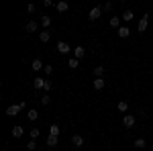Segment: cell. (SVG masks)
<instances>
[{
  "mask_svg": "<svg viewBox=\"0 0 153 151\" xmlns=\"http://www.w3.org/2000/svg\"><path fill=\"white\" fill-rule=\"evenodd\" d=\"M71 145H74V147H82L84 145V137L82 135H74V137H71Z\"/></svg>",
  "mask_w": 153,
  "mask_h": 151,
  "instance_id": "11",
  "label": "cell"
},
{
  "mask_svg": "<svg viewBox=\"0 0 153 151\" xmlns=\"http://www.w3.org/2000/svg\"><path fill=\"white\" fill-rule=\"evenodd\" d=\"M147 27H149V14H143V19L137 23V31H139V33H145Z\"/></svg>",
  "mask_w": 153,
  "mask_h": 151,
  "instance_id": "1",
  "label": "cell"
},
{
  "mask_svg": "<svg viewBox=\"0 0 153 151\" xmlns=\"http://www.w3.org/2000/svg\"><path fill=\"white\" fill-rule=\"evenodd\" d=\"M31 68H33V71L43 70V61H41V59H33V61H31Z\"/></svg>",
  "mask_w": 153,
  "mask_h": 151,
  "instance_id": "14",
  "label": "cell"
},
{
  "mask_svg": "<svg viewBox=\"0 0 153 151\" xmlns=\"http://www.w3.org/2000/svg\"><path fill=\"white\" fill-rule=\"evenodd\" d=\"M49 39H51V33H49V31H41V33H39V41H41V43H47Z\"/></svg>",
  "mask_w": 153,
  "mask_h": 151,
  "instance_id": "15",
  "label": "cell"
},
{
  "mask_svg": "<svg viewBox=\"0 0 153 151\" xmlns=\"http://www.w3.org/2000/svg\"><path fill=\"white\" fill-rule=\"evenodd\" d=\"M49 102H51V98H49L47 94H45V96H43V98H41V104H45V106H47Z\"/></svg>",
  "mask_w": 153,
  "mask_h": 151,
  "instance_id": "27",
  "label": "cell"
},
{
  "mask_svg": "<svg viewBox=\"0 0 153 151\" xmlns=\"http://www.w3.org/2000/svg\"><path fill=\"white\" fill-rule=\"evenodd\" d=\"M123 125H125L127 129H133V127H135V116L127 112V115L123 116Z\"/></svg>",
  "mask_w": 153,
  "mask_h": 151,
  "instance_id": "3",
  "label": "cell"
},
{
  "mask_svg": "<svg viewBox=\"0 0 153 151\" xmlns=\"http://www.w3.org/2000/svg\"><path fill=\"white\" fill-rule=\"evenodd\" d=\"M43 4L45 6H53V0H43Z\"/></svg>",
  "mask_w": 153,
  "mask_h": 151,
  "instance_id": "31",
  "label": "cell"
},
{
  "mask_svg": "<svg viewBox=\"0 0 153 151\" xmlns=\"http://www.w3.org/2000/svg\"><path fill=\"white\" fill-rule=\"evenodd\" d=\"M21 110H23V108H21L19 104H12V106H8V108H6V115H8V116H14V115H19Z\"/></svg>",
  "mask_w": 153,
  "mask_h": 151,
  "instance_id": "6",
  "label": "cell"
},
{
  "mask_svg": "<svg viewBox=\"0 0 153 151\" xmlns=\"http://www.w3.org/2000/svg\"><path fill=\"white\" fill-rule=\"evenodd\" d=\"M37 137H39V129H33L31 131V139H37Z\"/></svg>",
  "mask_w": 153,
  "mask_h": 151,
  "instance_id": "28",
  "label": "cell"
},
{
  "mask_svg": "<svg viewBox=\"0 0 153 151\" xmlns=\"http://www.w3.org/2000/svg\"><path fill=\"white\" fill-rule=\"evenodd\" d=\"M117 31H118V37H120V39H129L131 37V29L129 27H118Z\"/></svg>",
  "mask_w": 153,
  "mask_h": 151,
  "instance_id": "5",
  "label": "cell"
},
{
  "mask_svg": "<svg viewBox=\"0 0 153 151\" xmlns=\"http://www.w3.org/2000/svg\"><path fill=\"white\" fill-rule=\"evenodd\" d=\"M104 88V80L102 78H94V90H102Z\"/></svg>",
  "mask_w": 153,
  "mask_h": 151,
  "instance_id": "16",
  "label": "cell"
},
{
  "mask_svg": "<svg viewBox=\"0 0 153 151\" xmlns=\"http://www.w3.org/2000/svg\"><path fill=\"white\" fill-rule=\"evenodd\" d=\"M102 74H104V68H102V65H98V68L94 70V78H102Z\"/></svg>",
  "mask_w": 153,
  "mask_h": 151,
  "instance_id": "25",
  "label": "cell"
},
{
  "mask_svg": "<svg viewBox=\"0 0 153 151\" xmlns=\"http://www.w3.org/2000/svg\"><path fill=\"white\" fill-rule=\"evenodd\" d=\"M23 127H21V125H14V127H12V137H14V139H21V137H23Z\"/></svg>",
  "mask_w": 153,
  "mask_h": 151,
  "instance_id": "8",
  "label": "cell"
},
{
  "mask_svg": "<svg viewBox=\"0 0 153 151\" xmlns=\"http://www.w3.org/2000/svg\"><path fill=\"white\" fill-rule=\"evenodd\" d=\"M57 137H55V135H49V137H47V145H49V147H55V145H57Z\"/></svg>",
  "mask_w": 153,
  "mask_h": 151,
  "instance_id": "17",
  "label": "cell"
},
{
  "mask_svg": "<svg viewBox=\"0 0 153 151\" xmlns=\"http://www.w3.org/2000/svg\"><path fill=\"white\" fill-rule=\"evenodd\" d=\"M123 2H125V0H123Z\"/></svg>",
  "mask_w": 153,
  "mask_h": 151,
  "instance_id": "32",
  "label": "cell"
},
{
  "mask_svg": "<svg viewBox=\"0 0 153 151\" xmlns=\"http://www.w3.org/2000/svg\"><path fill=\"white\" fill-rule=\"evenodd\" d=\"M59 133H61V129H59L57 125H51V129H49V135H55V137H59Z\"/></svg>",
  "mask_w": 153,
  "mask_h": 151,
  "instance_id": "21",
  "label": "cell"
},
{
  "mask_svg": "<svg viewBox=\"0 0 153 151\" xmlns=\"http://www.w3.org/2000/svg\"><path fill=\"white\" fill-rule=\"evenodd\" d=\"M27 116H29V121H37L39 118V112H37L35 108H29V115Z\"/></svg>",
  "mask_w": 153,
  "mask_h": 151,
  "instance_id": "18",
  "label": "cell"
},
{
  "mask_svg": "<svg viewBox=\"0 0 153 151\" xmlns=\"http://www.w3.org/2000/svg\"><path fill=\"white\" fill-rule=\"evenodd\" d=\"M43 90H45V92H49V90H51V82H45V88H43Z\"/></svg>",
  "mask_w": 153,
  "mask_h": 151,
  "instance_id": "30",
  "label": "cell"
},
{
  "mask_svg": "<svg viewBox=\"0 0 153 151\" xmlns=\"http://www.w3.org/2000/svg\"><path fill=\"white\" fill-rule=\"evenodd\" d=\"M145 145H147V141L143 139V137H139V139H135V147H137V149H143Z\"/></svg>",
  "mask_w": 153,
  "mask_h": 151,
  "instance_id": "19",
  "label": "cell"
},
{
  "mask_svg": "<svg viewBox=\"0 0 153 151\" xmlns=\"http://www.w3.org/2000/svg\"><path fill=\"white\" fill-rule=\"evenodd\" d=\"M57 51L65 55V53H70V51H71V45H70V43H63V41H59V43H57Z\"/></svg>",
  "mask_w": 153,
  "mask_h": 151,
  "instance_id": "4",
  "label": "cell"
},
{
  "mask_svg": "<svg viewBox=\"0 0 153 151\" xmlns=\"http://www.w3.org/2000/svg\"><path fill=\"white\" fill-rule=\"evenodd\" d=\"M35 147H37L35 139H33V141H29V143H27V149H29V151H33V149H35Z\"/></svg>",
  "mask_w": 153,
  "mask_h": 151,
  "instance_id": "26",
  "label": "cell"
},
{
  "mask_svg": "<svg viewBox=\"0 0 153 151\" xmlns=\"http://www.w3.org/2000/svg\"><path fill=\"white\" fill-rule=\"evenodd\" d=\"M45 74H53V65H51V63L45 65Z\"/></svg>",
  "mask_w": 153,
  "mask_h": 151,
  "instance_id": "29",
  "label": "cell"
},
{
  "mask_svg": "<svg viewBox=\"0 0 153 151\" xmlns=\"http://www.w3.org/2000/svg\"><path fill=\"white\" fill-rule=\"evenodd\" d=\"M102 10H104V8H100V6H94L92 10L88 12V19H90V21H98V19H100V14H102Z\"/></svg>",
  "mask_w": 153,
  "mask_h": 151,
  "instance_id": "2",
  "label": "cell"
},
{
  "mask_svg": "<svg viewBox=\"0 0 153 151\" xmlns=\"http://www.w3.org/2000/svg\"><path fill=\"white\" fill-rule=\"evenodd\" d=\"M117 110H118V112H123V115H127V112H129V104H127L125 100H120V102L117 104Z\"/></svg>",
  "mask_w": 153,
  "mask_h": 151,
  "instance_id": "13",
  "label": "cell"
},
{
  "mask_svg": "<svg viewBox=\"0 0 153 151\" xmlns=\"http://www.w3.org/2000/svg\"><path fill=\"white\" fill-rule=\"evenodd\" d=\"M45 82L47 80H43V78H35V80H33V88H35V90H43V88H45Z\"/></svg>",
  "mask_w": 153,
  "mask_h": 151,
  "instance_id": "7",
  "label": "cell"
},
{
  "mask_svg": "<svg viewBox=\"0 0 153 151\" xmlns=\"http://www.w3.org/2000/svg\"><path fill=\"white\" fill-rule=\"evenodd\" d=\"M84 55H86V49H84L82 45H78V47H74V57H78V59H82Z\"/></svg>",
  "mask_w": 153,
  "mask_h": 151,
  "instance_id": "10",
  "label": "cell"
},
{
  "mask_svg": "<svg viewBox=\"0 0 153 151\" xmlns=\"http://www.w3.org/2000/svg\"><path fill=\"white\" fill-rule=\"evenodd\" d=\"M41 25H43V27H49V25H51V16L43 14V16H41Z\"/></svg>",
  "mask_w": 153,
  "mask_h": 151,
  "instance_id": "23",
  "label": "cell"
},
{
  "mask_svg": "<svg viewBox=\"0 0 153 151\" xmlns=\"http://www.w3.org/2000/svg\"><path fill=\"white\" fill-rule=\"evenodd\" d=\"M55 8H57L59 12H68V8H70V4H68L65 0H59L57 4H55Z\"/></svg>",
  "mask_w": 153,
  "mask_h": 151,
  "instance_id": "12",
  "label": "cell"
},
{
  "mask_svg": "<svg viewBox=\"0 0 153 151\" xmlns=\"http://www.w3.org/2000/svg\"><path fill=\"white\" fill-rule=\"evenodd\" d=\"M110 27L118 29V27H120V19H118V16H112V19H110Z\"/></svg>",
  "mask_w": 153,
  "mask_h": 151,
  "instance_id": "24",
  "label": "cell"
},
{
  "mask_svg": "<svg viewBox=\"0 0 153 151\" xmlns=\"http://www.w3.org/2000/svg\"><path fill=\"white\" fill-rule=\"evenodd\" d=\"M37 29H39V25H37L35 21H29V23L25 25V31H27V33H35Z\"/></svg>",
  "mask_w": 153,
  "mask_h": 151,
  "instance_id": "9",
  "label": "cell"
},
{
  "mask_svg": "<svg viewBox=\"0 0 153 151\" xmlns=\"http://www.w3.org/2000/svg\"><path fill=\"white\" fill-rule=\"evenodd\" d=\"M133 16H135V14H133V10H125V12H123V21H127V23H129V21H133Z\"/></svg>",
  "mask_w": 153,
  "mask_h": 151,
  "instance_id": "20",
  "label": "cell"
},
{
  "mask_svg": "<svg viewBox=\"0 0 153 151\" xmlns=\"http://www.w3.org/2000/svg\"><path fill=\"white\" fill-rule=\"evenodd\" d=\"M78 63H80V59H78V57H71L70 61H68V65H70L71 70H76V68H78Z\"/></svg>",
  "mask_w": 153,
  "mask_h": 151,
  "instance_id": "22",
  "label": "cell"
}]
</instances>
